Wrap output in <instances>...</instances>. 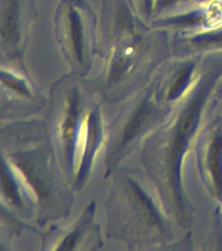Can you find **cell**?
<instances>
[{"mask_svg":"<svg viewBox=\"0 0 222 251\" xmlns=\"http://www.w3.org/2000/svg\"><path fill=\"white\" fill-rule=\"evenodd\" d=\"M93 208L94 204L92 203L89 207H88V211L84 213V217L76 224V226H74V229L62 239V242L59 243L58 246H55L56 250H72V249H74L76 243L80 241V238H81L82 234H84V230H85L86 225L89 223V220L92 219V216H93Z\"/></svg>","mask_w":222,"mask_h":251,"instance_id":"7c38bea8","label":"cell"},{"mask_svg":"<svg viewBox=\"0 0 222 251\" xmlns=\"http://www.w3.org/2000/svg\"><path fill=\"white\" fill-rule=\"evenodd\" d=\"M102 122L99 111L93 109L90 111L82 123L81 137L78 143L77 161H76V186L82 187L85 180L89 176V173L93 168L94 158L97 154L102 141Z\"/></svg>","mask_w":222,"mask_h":251,"instance_id":"3957f363","label":"cell"},{"mask_svg":"<svg viewBox=\"0 0 222 251\" xmlns=\"http://www.w3.org/2000/svg\"><path fill=\"white\" fill-rule=\"evenodd\" d=\"M0 85L19 97L29 98V100L34 98V92L30 81L23 74L7 67L0 68Z\"/></svg>","mask_w":222,"mask_h":251,"instance_id":"30bf717a","label":"cell"},{"mask_svg":"<svg viewBox=\"0 0 222 251\" xmlns=\"http://www.w3.org/2000/svg\"><path fill=\"white\" fill-rule=\"evenodd\" d=\"M205 169L216 196L222 199V131H216L205 153Z\"/></svg>","mask_w":222,"mask_h":251,"instance_id":"ba28073f","label":"cell"},{"mask_svg":"<svg viewBox=\"0 0 222 251\" xmlns=\"http://www.w3.org/2000/svg\"><path fill=\"white\" fill-rule=\"evenodd\" d=\"M180 0H156L154 12H165L173 8L175 4L179 3Z\"/></svg>","mask_w":222,"mask_h":251,"instance_id":"9a60e30c","label":"cell"},{"mask_svg":"<svg viewBox=\"0 0 222 251\" xmlns=\"http://www.w3.org/2000/svg\"><path fill=\"white\" fill-rule=\"evenodd\" d=\"M128 186L132 194V198L136 203L139 211H140L143 219L153 226L158 227V229H164V217L162 213L157 207L156 201L152 196L149 195V192L141 187L140 184L132 179H128Z\"/></svg>","mask_w":222,"mask_h":251,"instance_id":"9c48e42d","label":"cell"},{"mask_svg":"<svg viewBox=\"0 0 222 251\" xmlns=\"http://www.w3.org/2000/svg\"><path fill=\"white\" fill-rule=\"evenodd\" d=\"M60 15L68 49L74 62L81 66L85 60V25L81 8L76 1L71 0L63 5Z\"/></svg>","mask_w":222,"mask_h":251,"instance_id":"8992f818","label":"cell"},{"mask_svg":"<svg viewBox=\"0 0 222 251\" xmlns=\"http://www.w3.org/2000/svg\"><path fill=\"white\" fill-rule=\"evenodd\" d=\"M192 1H207V0H192Z\"/></svg>","mask_w":222,"mask_h":251,"instance_id":"ac0fdd59","label":"cell"},{"mask_svg":"<svg viewBox=\"0 0 222 251\" xmlns=\"http://www.w3.org/2000/svg\"><path fill=\"white\" fill-rule=\"evenodd\" d=\"M221 76L222 66L216 67L204 75L203 80L196 86L191 98L184 105L183 110L176 121L175 127L173 129L168 154L169 184L172 188L173 198H174L176 208L180 211H183L184 208V194L183 184H182L183 158L187 153L192 137L200 126V121L203 117L204 109L207 106L208 98L212 94V90Z\"/></svg>","mask_w":222,"mask_h":251,"instance_id":"6da1fadb","label":"cell"},{"mask_svg":"<svg viewBox=\"0 0 222 251\" xmlns=\"http://www.w3.org/2000/svg\"><path fill=\"white\" fill-rule=\"evenodd\" d=\"M141 7L145 16H150L154 13V7H156V0H141Z\"/></svg>","mask_w":222,"mask_h":251,"instance_id":"2e32d148","label":"cell"},{"mask_svg":"<svg viewBox=\"0 0 222 251\" xmlns=\"http://www.w3.org/2000/svg\"><path fill=\"white\" fill-rule=\"evenodd\" d=\"M31 201L16 165L0 152V204L12 211H25Z\"/></svg>","mask_w":222,"mask_h":251,"instance_id":"277c9868","label":"cell"},{"mask_svg":"<svg viewBox=\"0 0 222 251\" xmlns=\"http://www.w3.org/2000/svg\"><path fill=\"white\" fill-rule=\"evenodd\" d=\"M153 118H154V107H153L152 102L147 100V101L143 102V103L137 107L135 114L131 117V119H129L127 126H125L124 131L122 133L121 140H119V144H118V147H115L114 154L113 157H111L113 161L117 160V156L122 154L125 149L128 148L129 145H131V143H132V141L144 131L145 127L153 121Z\"/></svg>","mask_w":222,"mask_h":251,"instance_id":"52a82bcc","label":"cell"},{"mask_svg":"<svg viewBox=\"0 0 222 251\" xmlns=\"http://www.w3.org/2000/svg\"><path fill=\"white\" fill-rule=\"evenodd\" d=\"M191 42L196 46L209 47V46H222V29L211 33H203L194 37Z\"/></svg>","mask_w":222,"mask_h":251,"instance_id":"5bb4252c","label":"cell"},{"mask_svg":"<svg viewBox=\"0 0 222 251\" xmlns=\"http://www.w3.org/2000/svg\"><path fill=\"white\" fill-rule=\"evenodd\" d=\"M168 25L178 27H195L200 26L201 24L205 21V13L200 9H195V11L184 12L180 15H176L174 17L166 20Z\"/></svg>","mask_w":222,"mask_h":251,"instance_id":"4fadbf2b","label":"cell"},{"mask_svg":"<svg viewBox=\"0 0 222 251\" xmlns=\"http://www.w3.org/2000/svg\"><path fill=\"white\" fill-rule=\"evenodd\" d=\"M33 9L34 0H0V50L11 58L23 55Z\"/></svg>","mask_w":222,"mask_h":251,"instance_id":"7a4b0ae2","label":"cell"},{"mask_svg":"<svg viewBox=\"0 0 222 251\" xmlns=\"http://www.w3.org/2000/svg\"><path fill=\"white\" fill-rule=\"evenodd\" d=\"M81 107L80 100L76 93L71 94L66 102L64 113L59 125V136L62 140L63 152L66 157L67 166L71 172H74L77 161V151L80 137L82 131Z\"/></svg>","mask_w":222,"mask_h":251,"instance_id":"5b68a950","label":"cell"},{"mask_svg":"<svg viewBox=\"0 0 222 251\" xmlns=\"http://www.w3.org/2000/svg\"><path fill=\"white\" fill-rule=\"evenodd\" d=\"M194 75H195V64L194 63H188V64L180 67L170 81V85H169L168 92H166V100L175 101L179 97H182L187 92L188 86L192 82Z\"/></svg>","mask_w":222,"mask_h":251,"instance_id":"8fae6325","label":"cell"},{"mask_svg":"<svg viewBox=\"0 0 222 251\" xmlns=\"http://www.w3.org/2000/svg\"><path fill=\"white\" fill-rule=\"evenodd\" d=\"M4 247H5V246H4V245H3V243H1V242H0V249H4Z\"/></svg>","mask_w":222,"mask_h":251,"instance_id":"e0dca14e","label":"cell"}]
</instances>
